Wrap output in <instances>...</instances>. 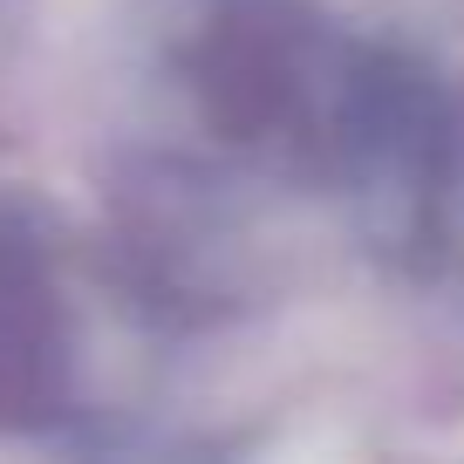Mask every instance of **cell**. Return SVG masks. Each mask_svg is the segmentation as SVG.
<instances>
[{"label": "cell", "instance_id": "obj_1", "mask_svg": "<svg viewBox=\"0 0 464 464\" xmlns=\"http://www.w3.org/2000/svg\"><path fill=\"white\" fill-rule=\"evenodd\" d=\"M171 69L198 130L218 150L301 178L342 185L348 116L369 69V42L321 0H164Z\"/></svg>", "mask_w": 464, "mask_h": 464}, {"label": "cell", "instance_id": "obj_2", "mask_svg": "<svg viewBox=\"0 0 464 464\" xmlns=\"http://www.w3.org/2000/svg\"><path fill=\"white\" fill-rule=\"evenodd\" d=\"M69 307L42 232L0 205V430H48L69 410Z\"/></svg>", "mask_w": 464, "mask_h": 464}]
</instances>
